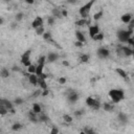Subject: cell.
I'll use <instances>...</instances> for the list:
<instances>
[{"mask_svg": "<svg viewBox=\"0 0 134 134\" xmlns=\"http://www.w3.org/2000/svg\"><path fill=\"white\" fill-rule=\"evenodd\" d=\"M109 96L113 103H119L125 99V93L122 89H111L109 91Z\"/></svg>", "mask_w": 134, "mask_h": 134, "instance_id": "cell-1", "label": "cell"}, {"mask_svg": "<svg viewBox=\"0 0 134 134\" xmlns=\"http://www.w3.org/2000/svg\"><path fill=\"white\" fill-rule=\"evenodd\" d=\"M94 2H95V0H89L87 3H85L83 6L80 7V10H79L80 16H81L82 18H85V19H86V18L88 17V15H89V13H90Z\"/></svg>", "mask_w": 134, "mask_h": 134, "instance_id": "cell-2", "label": "cell"}, {"mask_svg": "<svg viewBox=\"0 0 134 134\" xmlns=\"http://www.w3.org/2000/svg\"><path fill=\"white\" fill-rule=\"evenodd\" d=\"M116 52L120 57H131L133 56V49L131 47H128V46H120L116 49Z\"/></svg>", "mask_w": 134, "mask_h": 134, "instance_id": "cell-3", "label": "cell"}, {"mask_svg": "<svg viewBox=\"0 0 134 134\" xmlns=\"http://www.w3.org/2000/svg\"><path fill=\"white\" fill-rule=\"evenodd\" d=\"M132 34H133V30H128V29L119 30L117 33V39L120 42H127V40L130 37H132Z\"/></svg>", "mask_w": 134, "mask_h": 134, "instance_id": "cell-4", "label": "cell"}, {"mask_svg": "<svg viewBox=\"0 0 134 134\" xmlns=\"http://www.w3.org/2000/svg\"><path fill=\"white\" fill-rule=\"evenodd\" d=\"M86 104L88 107H90L91 109L93 110H99L101 108V103L100 101H97L96 99H94V97L92 96H89L86 99Z\"/></svg>", "mask_w": 134, "mask_h": 134, "instance_id": "cell-5", "label": "cell"}, {"mask_svg": "<svg viewBox=\"0 0 134 134\" xmlns=\"http://www.w3.org/2000/svg\"><path fill=\"white\" fill-rule=\"evenodd\" d=\"M79 94L78 92H75L72 89H68V92H67V100L70 104H75L79 100Z\"/></svg>", "mask_w": 134, "mask_h": 134, "instance_id": "cell-6", "label": "cell"}, {"mask_svg": "<svg viewBox=\"0 0 134 134\" xmlns=\"http://www.w3.org/2000/svg\"><path fill=\"white\" fill-rule=\"evenodd\" d=\"M0 104L3 105L8 111H11L12 113L15 112V110H14V104H13L11 101H8L6 99H0Z\"/></svg>", "mask_w": 134, "mask_h": 134, "instance_id": "cell-7", "label": "cell"}, {"mask_svg": "<svg viewBox=\"0 0 134 134\" xmlns=\"http://www.w3.org/2000/svg\"><path fill=\"white\" fill-rule=\"evenodd\" d=\"M96 53H97V57H99L100 59H107V58L110 56V51L107 49V48H105V47L99 48L97 51H96Z\"/></svg>", "mask_w": 134, "mask_h": 134, "instance_id": "cell-8", "label": "cell"}, {"mask_svg": "<svg viewBox=\"0 0 134 134\" xmlns=\"http://www.w3.org/2000/svg\"><path fill=\"white\" fill-rule=\"evenodd\" d=\"M43 23H44L43 18H42V17H40V16H38V17H36L35 19H34V21L32 22V27L36 29L37 27H40V26H43Z\"/></svg>", "mask_w": 134, "mask_h": 134, "instance_id": "cell-9", "label": "cell"}, {"mask_svg": "<svg viewBox=\"0 0 134 134\" xmlns=\"http://www.w3.org/2000/svg\"><path fill=\"white\" fill-rule=\"evenodd\" d=\"M28 77V81H29V83L32 84V85H34V86H37L38 85V75L36 74V73H27L26 74Z\"/></svg>", "mask_w": 134, "mask_h": 134, "instance_id": "cell-10", "label": "cell"}, {"mask_svg": "<svg viewBox=\"0 0 134 134\" xmlns=\"http://www.w3.org/2000/svg\"><path fill=\"white\" fill-rule=\"evenodd\" d=\"M58 59H59V55H58L57 52H49L46 57V61L49 62V63H53V62H56Z\"/></svg>", "mask_w": 134, "mask_h": 134, "instance_id": "cell-11", "label": "cell"}, {"mask_svg": "<svg viewBox=\"0 0 134 134\" xmlns=\"http://www.w3.org/2000/svg\"><path fill=\"white\" fill-rule=\"evenodd\" d=\"M100 32V27L97 25H91L89 26V36H90V38L92 39L94 36Z\"/></svg>", "mask_w": 134, "mask_h": 134, "instance_id": "cell-12", "label": "cell"}, {"mask_svg": "<svg viewBox=\"0 0 134 134\" xmlns=\"http://www.w3.org/2000/svg\"><path fill=\"white\" fill-rule=\"evenodd\" d=\"M117 119H118V122L120 123V124H123V125H126L127 123H128V115L126 114V113H124V112H120V113H118V115H117Z\"/></svg>", "mask_w": 134, "mask_h": 134, "instance_id": "cell-13", "label": "cell"}, {"mask_svg": "<svg viewBox=\"0 0 134 134\" xmlns=\"http://www.w3.org/2000/svg\"><path fill=\"white\" fill-rule=\"evenodd\" d=\"M75 38H77V40L80 42L86 43V38H85L84 34L82 32H80V30H75Z\"/></svg>", "mask_w": 134, "mask_h": 134, "instance_id": "cell-14", "label": "cell"}, {"mask_svg": "<svg viewBox=\"0 0 134 134\" xmlns=\"http://www.w3.org/2000/svg\"><path fill=\"white\" fill-rule=\"evenodd\" d=\"M28 119H29L32 123H35V124L39 122V120H38V115H37V113H35L33 110H32V111H29V113H28Z\"/></svg>", "mask_w": 134, "mask_h": 134, "instance_id": "cell-15", "label": "cell"}, {"mask_svg": "<svg viewBox=\"0 0 134 134\" xmlns=\"http://www.w3.org/2000/svg\"><path fill=\"white\" fill-rule=\"evenodd\" d=\"M30 53H32V50L28 49V50H26V51L23 53V55H22V57H21V63H22V64H23L24 62H26V61L29 60Z\"/></svg>", "mask_w": 134, "mask_h": 134, "instance_id": "cell-16", "label": "cell"}, {"mask_svg": "<svg viewBox=\"0 0 134 134\" xmlns=\"http://www.w3.org/2000/svg\"><path fill=\"white\" fill-rule=\"evenodd\" d=\"M88 24H89V21H87L85 18H82V19L75 21V25L79 26V27H84V26H86Z\"/></svg>", "mask_w": 134, "mask_h": 134, "instance_id": "cell-17", "label": "cell"}, {"mask_svg": "<svg viewBox=\"0 0 134 134\" xmlns=\"http://www.w3.org/2000/svg\"><path fill=\"white\" fill-rule=\"evenodd\" d=\"M120 19H122V21L124 22V23H126V24H128L129 22L131 21V19H133V17H132V15L131 14H124L123 16H122V18H120Z\"/></svg>", "mask_w": 134, "mask_h": 134, "instance_id": "cell-18", "label": "cell"}, {"mask_svg": "<svg viewBox=\"0 0 134 134\" xmlns=\"http://www.w3.org/2000/svg\"><path fill=\"white\" fill-rule=\"evenodd\" d=\"M38 85L40 86V88L42 89V90H45L47 89V84H46V81L42 78H38Z\"/></svg>", "mask_w": 134, "mask_h": 134, "instance_id": "cell-19", "label": "cell"}, {"mask_svg": "<svg viewBox=\"0 0 134 134\" xmlns=\"http://www.w3.org/2000/svg\"><path fill=\"white\" fill-rule=\"evenodd\" d=\"M44 66H45V64H38L37 66H36V74L38 75H41L43 73V70H44Z\"/></svg>", "mask_w": 134, "mask_h": 134, "instance_id": "cell-20", "label": "cell"}, {"mask_svg": "<svg viewBox=\"0 0 134 134\" xmlns=\"http://www.w3.org/2000/svg\"><path fill=\"white\" fill-rule=\"evenodd\" d=\"M43 36V39L44 40H45V41H48V42H55V41H53V40H52V36H51V34L49 33V32H44V34L42 35Z\"/></svg>", "mask_w": 134, "mask_h": 134, "instance_id": "cell-21", "label": "cell"}, {"mask_svg": "<svg viewBox=\"0 0 134 134\" xmlns=\"http://www.w3.org/2000/svg\"><path fill=\"white\" fill-rule=\"evenodd\" d=\"M115 71H116V73L119 75L120 78H123V79H125V80L128 78V74H127V72H126V71H125L124 69H122V68H116V70H115Z\"/></svg>", "mask_w": 134, "mask_h": 134, "instance_id": "cell-22", "label": "cell"}, {"mask_svg": "<svg viewBox=\"0 0 134 134\" xmlns=\"http://www.w3.org/2000/svg\"><path fill=\"white\" fill-rule=\"evenodd\" d=\"M0 77L3 78V79H6L10 77V70L6 69V68H2L0 70Z\"/></svg>", "mask_w": 134, "mask_h": 134, "instance_id": "cell-23", "label": "cell"}, {"mask_svg": "<svg viewBox=\"0 0 134 134\" xmlns=\"http://www.w3.org/2000/svg\"><path fill=\"white\" fill-rule=\"evenodd\" d=\"M103 109L107 111V112H109V111H112L114 109V107L112 104H110V103H104V104H103Z\"/></svg>", "mask_w": 134, "mask_h": 134, "instance_id": "cell-24", "label": "cell"}, {"mask_svg": "<svg viewBox=\"0 0 134 134\" xmlns=\"http://www.w3.org/2000/svg\"><path fill=\"white\" fill-rule=\"evenodd\" d=\"M35 113H37V114H40L42 112V108H41V106H40L39 104H37V103H35V104H33V109H32Z\"/></svg>", "mask_w": 134, "mask_h": 134, "instance_id": "cell-25", "label": "cell"}, {"mask_svg": "<svg viewBox=\"0 0 134 134\" xmlns=\"http://www.w3.org/2000/svg\"><path fill=\"white\" fill-rule=\"evenodd\" d=\"M51 14L55 18H62V13L59 8H52L51 10Z\"/></svg>", "mask_w": 134, "mask_h": 134, "instance_id": "cell-26", "label": "cell"}, {"mask_svg": "<svg viewBox=\"0 0 134 134\" xmlns=\"http://www.w3.org/2000/svg\"><path fill=\"white\" fill-rule=\"evenodd\" d=\"M103 15H104V11H103V10L99 11L97 13H95V14L93 15V20H94V21H99L101 18L103 17Z\"/></svg>", "mask_w": 134, "mask_h": 134, "instance_id": "cell-27", "label": "cell"}, {"mask_svg": "<svg viewBox=\"0 0 134 134\" xmlns=\"http://www.w3.org/2000/svg\"><path fill=\"white\" fill-rule=\"evenodd\" d=\"M92 39L94 40V41H102V40L104 39V34H103L102 32H99Z\"/></svg>", "mask_w": 134, "mask_h": 134, "instance_id": "cell-28", "label": "cell"}, {"mask_svg": "<svg viewBox=\"0 0 134 134\" xmlns=\"http://www.w3.org/2000/svg\"><path fill=\"white\" fill-rule=\"evenodd\" d=\"M38 120L40 123H46L48 120V116L46 114H40L38 116Z\"/></svg>", "mask_w": 134, "mask_h": 134, "instance_id": "cell-29", "label": "cell"}, {"mask_svg": "<svg viewBox=\"0 0 134 134\" xmlns=\"http://www.w3.org/2000/svg\"><path fill=\"white\" fill-rule=\"evenodd\" d=\"M63 119H64V122L67 123V124L72 123V120H73L72 116H71V115H69V114H64V115H63Z\"/></svg>", "mask_w": 134, "mask_h": 134, "instance_id": "cell-30", "label": "cell"}, {"mask_svg": "<svg viewBox=\"0 0 134 134\" xmlns=\"http://www.w3.org/2000/svg\"><path fill=\"white\" fill-rule=\"evenodd\" d=\"M89 59H90V57H89V55H87V53H84V55L80 57V60H81L82 63H87Z\"/></svg>", "mask_w": 134, "mask_h": 134, "instance_id": "cell-31", "label": "cell"}, {"mask_svg": "<svg viewBox=\"0 0 134 134\" xmlns=\"http://www.w3.org/2000/svg\"><path fill=\"white\" fill-rule=\"evenodd\" d=\"M21 128H22V125L20 123H15V124H13V126H12V130L13 131H19Z\"/></svg>", "mask_w": 134, "mask_h": 134, "instance_id": "cell-32", "label": "cell"}, {"mask_svg": "<svg viewBox=\"0 0 134 134\" xmlns=\"http://www.w3.org/2000/svg\"><path fill=\"white\" fill-rule=\"evenodd\" d=\"M23 17H24L23 13H17L16 16H15V21L16 22H19V21H21L22 19H23Z\"/></svg>", "mask_w": 134, "mask_h": 134, "instance_id": "cell-33", "label": "cell"}, {"mask_svg": "<svg viewBox=\"0 0 134 134\" xmlns=\"http://www.w3.org/2000/svg\"><path fill=\"white\" fill-rule=\"evenodd\" d=\"M7 112H8V110L3 105L0 104V115H6Z\"/></svg>", "mask_w": 134, "mask_h": 134, "instance_id": "cell-34", "label": "cell"}, {"mask_svg": "<svg viewBox=\"0 0 134 134\" xmlns=\"http://www.w3.org/2000/svg\"><path fill=\"white\" fill-rule=\"evenodd\" d=\"M45 32V29H44V26H40V27H37L36 28V34L39 35V36H42Z\"/></svg>", "mask_w": 134, "mask_h": 134, "instance_id": "cell-35", "label": "cell"}, {"mask_svg": "<svg viewBox=\"0 0 134 134\" xmlns=\"http://www.w3.org/2000/svg\"><path fill=\"white\" fill-rule=\"evenodd\" d=\"M23 103H24V101H23V99H22V97H16L15 101H14V104H15V105H17V106L22 105Z\"/></svg>", "mask_w": 134, "mask_h": 134, "instance_id": "cell-36", "label": "cell"}, {"mask_svg": "<svg viewBox=\"0 0 134 134\" xmlns=\"http://www.w3.org/2000/svg\"><path fill=\"white\" fill-rule=\"evenodd\" d=\"M27 71H28V73H36V66L33 65V64H30L27 67Z\"/></svg>", "mask_w": 134, "mask_h": 134, "instance_id": "cell-37", "label": "cell"}, {"mask_svg": "<svg viewBox=\"0 0 134 134\" xmlns=\"http://www.w3.org/2000/svg\"><path fill=\"white\" fill-rule=\"evenodd\" d=\"M82 133H85V134H93L94 133V130L92 128H89V127H86L84 129V131Z\"/></svg>", "mask_w": 134, "mask_h": 134, "instance_id": "cell-38", "label": "cell"}, {"mask_svg": "<svg viewBox=\"0 0 134 134\" xmlns=\"http://www.w3.org/2000/svg\"><path fill=\"white\" fill-rule=\"evenodd\" d=\"M85 113V111L83 110V109H81V110H75L74 111V116H77V117H80V116H82V115Z\"/></svg>", "mask_w": 134, "mask_h": 134, "instance_id": "cell-39", "label": "cell"}, {"mask_svg": "<svg viewBox=\"0 0 134 134\" xmlns=\"http://www.w3.org/2000/svg\"><path fill=\"white\" fill-rule=\"evenodd\" d=\"M46 62V57L45 56H40L38 60V64H45Z\"/></svg>", "mask_w": 134, "mask_h": 134, "instance_id": "cell-40", "label": "cell"}, {"mask_svg": "<svg viewBox=\"0 0 134 134\" xmlns=\"http://www.w3.org/2000/svg\"><path fill=\"white\" fill-rule=\"evenodd\" d=\"M47 23H48V25H53V23H55V17H53V16L48 17Z\"/></svg>", "mask_w": 134, "mask_h": 134, "instance_id": "cell-41", "label": "cell"}, {"mask_svg": "<svg viewBox=\"0 0 134 134\" xmlns=\"http://www.w3.org/2000/svg\"><path fill=\"white\" fill-rule=\"evenodd\" d=\"M129 25H128V30H133V28H134V20L133 19H131V21L128 23Z\"/></svg>", "mask_w": 134, "mask_h": 134, "instance_id": "cell-42", "label": "cell"}, {"mask_svg": "<svg viewBox=\"0 0 134 134\" xmlns=\"http://www.w3.org/2000/svg\"><path fill=\"white\" fill-rule=\"evenodd\" d=\"M126 43H128L130 46H134V39H133V37H130L128 40H127V42Z\"/></svg>", "mask_w": 134, "mask_h": 134, "instance_id": "cell-43", "label": "cell"}, {"mask_svg": "<svg viewBox=\"0 0 134 134\" xmlns=\"http://www.w3.org/2000/svg\"><path fill=\"white\" fill-rule=\"evenodd\" d=\"M58 82H59L60 85H64V84H66L67 80H66V78H63V77H62V78L59 79V81H58Z\"/></svg>", "mask_w": 134, "mask_h": 134, "instance_id": "cell-44", "label": "cell"}, {"mask_svg": "<svg viewBox=\"0 0 134 134\" xmlns=\"http://www.w3.org/2000/svg\"><path fill=\"white\" fill-rule=\"evenodd\" d=\"M83 45H84V43L78 41V40H77V42H74V46L75 47H83Z\"/></svg>", "mask_w": 134, "mask_h": 134, "instance_id": "cell-45", "label": "cell"}, {"mask_svg": "<svg viewBox=\"0 0 134 134\" xmlns=\"http://www.w3.org/2000/svg\"><path fill=\"white\" fill-rule=\"evenodd\" d=\"M58 133H59V129H57L55 127H53L51 130H50V134H58Z\"/></svg>", "mask_w": 134, "mask_h": 134, "instance_id": "cell-46", "label": "cell"}, {"mask_svg": "<svg viewBox=\"0 0 134 134\" xmlns=\"http://www.w3.org/2000/svg\"><path fill=\"white\" fill-rule=\"evenodd\" d=\"M41 91H42V89H40V90H37V91H36L34 94H33V97H37V96H39L40 94H41Z\"/></svg>", "mask_w": 134, "mask_h": 134, "instance_id": "cell-47", "label": "cell"}, {"mask_svg": "<svg viewBox=\"0 0 134 134\" xmlns=\"http://www.w3.org/2000/svg\"><path fill=\"white\" fill-rule=\"evenodd\" d=\"M61 13H62V17H67V15H68V12L66 10H62Z\"/></svg>", "mask_w": 134, "mask_h": 134, "instance_id": "cell-48", "label": "cell"}, {"mask_svg": "<svg viewBox=\"0 0 134 134\" xmlns=\"http://www.w3.org/2000/svg\"><path fill=\"white\" fill-rule=\"evenodd\" d=\"M48 93H49V91H48V89H45V90H42V96H46Z\"/></svg>", "mask_w": 134, "mask_h": 134, "instance_id": "cell-49", "label": "cell"}, {"mask_svg": "<svg viewBox=\"0 0 134 134\" xmlns=\"http://www.w3.org/2000/svg\"><path fill=\"white\" fill-rule=\"evenodd\" d=\"M67 3H69V4H75L78 2V0H66Z\"/></svg>", "mask_w": 134, "mask_h": 134, "instance_id": "cell-50", "label": "cell"}, {"mask_svg": "<svg viewBox=\"0 0 134 134\" xmlns=\"http://www.w3.org/2000/svg\"><path fill=\"white\" fill-rule=\"evenodd\" d=\"M30 64H32V62H30V60H28V61H26V62H24L23 63V65L25 66V67H28Z\"/></svg>", "mask_w": 134, "mask_h": 134, "instance_id": "cell-51", "label": "cell"}, {"mask_svg": "<svg viewBox=\"0 0 134 134\" xmlns=\"http://www.w3.org/2000/svg\"><path fill=\"white\" fill-rule=\"evenodd\" d=\"M62 64H63L64 66H66V67H68V66H69V62L66 61V60H64L63 62H62Z\"/></svg>", "mask_w": 134, "mask_h": 134, "instance_id": "cell-52", "label": "cell"}, {"mask_svg": "<svg viewBox=\"0 0 134 134\" xmlns=\"http://www.w3.org/2000/svg\"><path fill=\"white\" fill-rule=\"evenodd\" d=\"M23 1H25L26 3H28V4H34L35 0H23Z\"/></svg>", "mask_w": 134, "mask_h": 134, "instance_id": "cell-53", "label": "cell"}, {"mask_svg": "<svg viewBox=\"0 0 134 134\" xmlns=\"http://www.w3.org/2000/svg\"><path fill=\"white\" fill-rule=\"evenodd\" d=\"M39 78H42V79H44V80H46V78H47V74H45V73H42L41 75H39Z\"/></svg>", "mask_w": 134, "mask_h": 134, "instance_id": "cell-54", "label": "cell"}, {"mask_svg": "<svg viewBox=\"0 0 134 134\" xmlns=\"http://www.w3.org/2000/svg\"><path fill=\"white\" fill-rule=\"evenodd\" d=\"M13 70L14 71H20V68L18 66H13Z\"/></svg>", "mask_w": 134, "mask_h": 134, "instance_id": "cell-55", "label": "cell"}, {"mask_svg": "<svg viewBox=\"0 0 134 134\" xmlns=\"http://www.w3.org/2000/svg\"><path fill=\"white\" fill-rule=\"evenodd\" d=\"M3 22H4V20H3V18H2V17H0V26H1V25L3 24Z\"/></svg>", "mask_w": 134, "mask_h": 134, "instance_id": "cell-56", "label": "cell"}, {"mask_svg": "<svg viewBox=\"0 0 134 134\" xmlns=\"http://www.w3.org/2000/svg\"><path fill=\"white\" fill-rule=\"evenodd\" d=\"M16 26H17V25H16V23H13V24H12V27H13V28H15Z\"/></svg>", "mask_w": 134, "mask_h": 134, "instance_id": "cell-57", "label": "cell"}]
</instances>
